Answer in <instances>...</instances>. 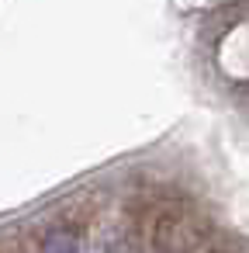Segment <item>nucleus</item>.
<instances>
[{"instance_id":"1","label":"nucleus","mask_w":249,"mask_h":253,"mask_svg":"<svg viewBox=\"0 0 249 253\" xmlns=\"http://www.w3.org/2000/svg\"><path fill=\"white\" fill-rule=\"evenodd\" d=\"M45 250H76V243H73L70 236H52V239L45 243Z\"/></svg>"}]
</instances>
